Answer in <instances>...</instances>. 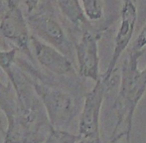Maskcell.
<instances>
[{
  "mask_svg": "<svg viewBox=\"0 0 146 143\" xmlns=\"http://www.w3.org/2000/svg\"><path fill=\"white\" fill-rule=\"evenodd\" d=\"M0 33L15 44L16 48L30 56V34L28 24L19 6L10 1L0 21Z\"/></svg>",
  "mask_w": 146,
  "mask_h": 143,
  "instance_id": "5",
  "label": "cell"
},
{
  "mask_svg": "<svg viewBox=\"0 0 146 143\" xmlns=\"http://www.w3.org/2000/svg\"><path fill=\"white\" fill-rule=\"evenodd\" d=\"M17 51L18 49L16 47L9 51H0V68L4 71V73H7V75H9L12 71Z\"/></svg>",
  "mask_w": 146,
  "mask_h": 143,
  "instance_id": "12",
  "label": "cell"
},
{
  "mask_svg": "<svg viewBox=\"0 0 146 143\" xmlns=\"http://www.w3.org/2000/svg\"><path fill=\"white\" fill-rule=\"evenodd\" d=\"M136 20L137 8L134 0H124L120 14V24H119L115 40H114V47L111 59H110L106 71L104 72V75H100V79H102L106 85H108L111 81L117 63L128 47V45L130 44L133 33H134Z\"/></svg>",
  "mask_w": 146,
  "mask_h": 143,
  "instance_id": "3",
  "label": "cell"
},
{
  "mask_svg": "<svg viewBox=\"0 0 146 143\" xmlns=\"http://www.w3.org/2000/svg\"><path fill=\"white\" fill-rule=\"evenodd\" d=\"M86 18L92 21L100 20L104 16L102 0H81Z\"/></svg>",
  "mask_w": 146,
  "mask_h": 143,
  "instance_id": "10",
  "label": "cell"
},
{
  "mask_svg": "<svg viewBox=\"0 0 146 143\" xmlns=\"http://www.w3.org/2000/svg\"><path fill=\"white\" fill-rule=\"evenodd\" d=\"M60 10L71 23L81 26L87 22L80 0H57Z\"/></svg>",
  "mask_w": 146,
  "mask_h": 143,
  "instance_id": "9",
  "label": "cell"
},
{
  "mask_svg": "<svg viewBox=\"0 0 146 143\" xmlns=\"http://www.w3.org/2000/svg\"><path fill=\"white\" fill-rule=\"evenodd\" d=\"M81 136L69 133L66 130L51 128L48 136L42 143H77L81 140Z\"/></svg>",
  "mask_w": 146,
  "mask_h": 143,
  "instance_id": "11",
  "label": "cell"
},
{
  "mask_svg": "<svg viewBox=\"0 0 146 143\" xmlns=\"http://www.w3.org/2000/svg\"><path fill=\"white\" fill-rule=\"evenodd\" d=\"M29 25L39 39L51 45L65 56L71 54L72 45L60 23L53 16L35 15L29 17Z\"/></svg>",
  "mask_w": 146,
  "mask_h": 143,
  "instance_id": "7",
  "label": "cell"
},
{
  "mask_svg": "<svg viewBox=\"0 0 146 143\" xmlns=\"http://www.w3.org/2000/svg\"><path fill=\"white\" fill-rule=\"evenodd\" d=\"M34 55L38 62L47 70L59 75H72L76 73L72 62L67 56L51 45L43 42L36 36L30 37Z\"/></svg>",
  "mask_w": 146,
  "mask_h": 143,
  "instance_id": "8",
  "label": "cell"
},
{
  "mask_svg": "<svg viewBox=\"0 0 146 143\" xmlns=\"http://www.w3.org/2000/svg\"><path fill=\"white\" fill-rule=\"evenodd\" d=\"M98 38L100 37L96 34L86 31L75 47L79 73L83 77L92 79L94 83L100 79Z\"/></svg>",
  "mask_w": 146,
  "mask_h": 143,
  "instance_id": "6",
  "label": "cell"
},
{
  "mask_svg": "<svg viewBox=\"0 0 146 143\" xmlns=\"http://www.w3.org/2000/svg\"><path fill=\"white\" fill-rule=\"evenodd\" d=\"M22 1H23V3L27 7V11L31 13V12H33L37 8L40 0H22Z\"/></svg>",
  "mask_w": 146,
  "mask_h": 143,
  "instance_id": "14",
  "label": "cell"
},
{
  "mask_svg": "<svg viewBox=\"0 0 146 143\" xmlns=\"http://www.w3.org/2000/svg\"><path fill=\"white\" fill-rule=\"evenodd\" d=\"M0 130H1V131L3 130V129H2V122H1V119H0Z\"/></svg>",
  "mask_w": 146,
  "mask_h": 143,
  "instance_id": "16",
  "label": "cell"
},
{
  "mask_svg": "<svg viewBox=\"0 0 146 143\" xmlns=\"http://www.w3.org/2000/svg\"><path fill=\"white\" fill-rule=\"evenodd\" d=\"M77 143H102L100 140H94V139H90V138H81L80 141H78Z\"/></svg>",
  "mask_w": 146,
  "mask_h": 143,
  "instance_id": "15",
  "label": "cell"
},
{
  "mask_svg": "<svg viewBox=\"0 0 146 143\" xmlns=\"http://www.w3.org/2000/svg\"><path fill=\"white\" fill-rule=\"evenodd\" d=\"M106 91V85L100 79L86 95L79 121V135L81 137L100 140V112Z\"/></svg>",
  "mask_w": 146,
  "mask_h": 143,
  "instance_id": "4",
  "label": "cell"
},
{
  "mask_svg": "<svg viewBox=\"0 0 146 143\" xmlns=\"http://www.w3.org/2000/svg\"><path fill=\"white\" fill-rule=\"evenodd\" d=\"M139 57L140 52L132 51L123 63L119 91L114 103L117 122L113 134L120 130L115 142L123 136L129 141L135 110L146 91V67L139 69Z\"/></svg>",
  "mask_w": 146,
  "mask_h": 143,
  "instance_id": "1",
  "label": "cell"
},
{
  "mask_svg": "<svg viewBox=\"0 0 146 143\" xmlns=\"http://www.w3.org/2000/svg\"><path fill=\"white\" fill-rule=\"evenodd\" d=\"M33 87L40 97L50 125L55 129L65 130L78 113V105L73 95L43 83H34Z\"/></svg>",
  "mask_w": 146,
  "mask_h": 143,
  "instance_id": "2",
  "label": "cell"
},
{
  "mask_svg": "<svg viewBox=\"0 0 146 143\" xmlns=\"http://www.w3.org/2000/svg\"><path fill=\"white\" fill-rule=\"evenodd\" d=\"M123 1H124V0H123Z\"/></svg>",
  "mask_w": 146,
  "mask_h": 143,
  "instance_id": "17",
  "label": "cell"
},
{
  "mask_svg": "<svg viewBox=\"0 0 146 143\" xmlns=\"http://www.w3.org/2000/svg\"><path fill=\"white\" fill-rule=\"evenodd\" d=\"M145 46H146V24L144 25V27L142 28V30L140 31V33L138 34V36L136 37L134 42H133L132 51L140 52Z\"/></svg>",
  "mask_w": 146,
  "mask_h": 143,
  "instance_id": "13",
  "label": "cell"
}]
</instances>
